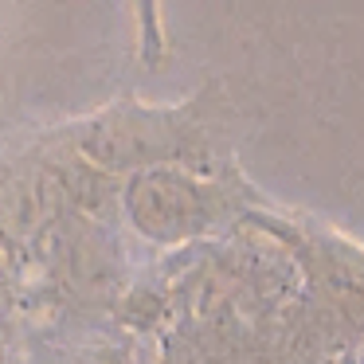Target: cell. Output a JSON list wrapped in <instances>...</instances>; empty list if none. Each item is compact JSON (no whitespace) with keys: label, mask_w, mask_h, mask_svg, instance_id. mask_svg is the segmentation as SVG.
Instances as JSON below:
<instances>
[{"label":"cell","mask_w":364,"mask_h":364,"mask_svg":"<svg viewBox=\"0 0 364 364\" xmlns=\"http://www.w3.org/2000/svg\"><path fill=\"white\" fill-rule=\"evenodd\" d=\"M129 9H134V51H137V63H141L145 71H157V67L168 63V51H173L165 0H129Z\"/></svg>","instance_id":"6da1fadb"}]
</instances>
